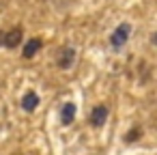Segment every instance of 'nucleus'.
I'll return each instance as SVG.
<instances>
[{
	"label": "nucleus",
	"instance_id": "1",
	"mask_svg": "<svg viewBox=\"0 0 157 155\" xmlns=\"http://www.w3.org/2000/svg\"><path fill=\"white\" fill-rule=\"evenodd\" d=\"M129 33H131L129 24H121V26L114 30V35L110 37V43H112L114 48H123V43L129 39Z\"/></svg>",
	"mask_w": 157,
	"mask_h": 155
},
{
	"label": "nucleus",
	"instance_id": "2",
	"mask_svg": "<svg viewBox=\"0 0 157 155\" xmlns=\"http://www.w3.org/2000/svg\"><path fill=\"white\" fill-rule=\"evenodd\" d=\"M22 28L17 26V28H13V30H9L7 35H2V43H5V48H17L20 45V41H22Z\"/></svg>",
	"mask_w": 157,
	"mask_h": 155
},
{
	"label": "nucleus",
	"instance_id": "3",
	"mask_svg": "<svg viewBox=\"0 0 157 155\" xmlns=\"http://www.w3.org/2000/svg\"><path fill=\"white\" fill-rule=\"evenodd\" d=\"M105 118H108V108H105V106L93 108V112H90V125H93V127H101V125L105 123Z\"/></svg>",
	"mask_w": 157,
	"mask_h": 155
},
{
	"label": "nucleus",
	"instance_id": "4",
	"mask_svg": "<svg viewBox=\"0 0 157 155\" xmlns=\"http://www.w3.org/2000/svg\"><path fill=\"white\" fill-rule=\"evenodd\" d=\"M73 58H75V50H71V48H65V50L60 52L58 67H60V69H69V67H71V63H73Z\"/></svg>",
	"mask_w": 157,
	"mask_h": 155
},
{
	"label": "nucleus",
	"instance_id": "5",
	"mask_svg": "<svg viewBox=\"0 0 157 155\" xmlns=\"http://www.w3.org/2000/svg\"><path fill=\"white\" fill-rule=\"evenodd\" d=\"M37 106H39V97H37V93L28 91V93L24 95V99H22V108H24L26 112H33V110H37Z\"/></svg>",
	"mask_w": 157,
	"mask_h": 155
},
{
	"label": "nucleus",
	"instance_id": "6",
	"mask_svg": "<svg viewBox=\"0 0 157 155\" xmlns=\"http://www.w3.org/2000/svg\"><path fill=\"white\" fill-rule=\"evenodd\" d=\"M75 118V103H65V108H63V112H60V121H63V125H71V121Z\"/></svg>",
	"mask_w": 157,
	"mask_h": 155
},
{
	"label": "nucleus",
	"instance_id": "7",
	"mask_svg": "<svg viewBox=\"0 0 157 155\" xmlns=\"http://www.w3.org/2000/svg\"><path fill=\"white\" fill-rule=\"evenodd\" d=\"M41 45H43L41 39H30V41L24 45V58H33V56L41 50Z\"/></svg>",
	"mask_w": 157,
	"mask_h": 155
},
{
	"label": "nucleus",
	"instance_id": "8",
	"mask_svg": "<svg viewBox=\"0 0 157 155\" xmlns=\"http://www.w3.org/2000/svg\"><path fill=\"white\" fill-rule=\"evenodd\" d=\"M140 136H142V129H140V127H133V129H131V131L125 136V140H127V142H136Z\"/></svg>",
	"mask_w": 157,
	"mask_h": 155
}]
</instances>
